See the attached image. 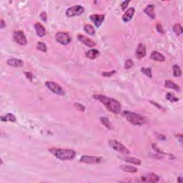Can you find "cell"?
<instances>
[{"label": "cell", "instance_id": "44dd1931", "mask_svg": "<svg viewBox=\"0 0 183 183\" xmlns=\"http://www.w3.org/2000/svg\"><path fill=\"white\" fill-rule=\"evenodd\" d=\"M1 119L2 122H15L17 121L16 117L12 114V113H8L4 116L1 117Z\"/></svg>", "mask_w": 183, "mask_h": 183}, {"label": "cell", "instance_id": "cb8c5ba5", "mask_svg": "<svg viewBox=\"0 0 183 183\" xmlns=\"http://www.w3.org/2000/svg\"><path fill=\"white\" fill-rule=\"evenodd\" d=\"M100 122L102 124L105 126V127H107V129H112V124L110 123L109 119L107 117H100Z\"/></svg>", "mask_w": 183, "mask_h": 183}, {"label": "cell", "instance_id": "277c9868", "mask_svg": "<svg viewBox=\"0 0 183 183\" xmlns=\"http://www.w3.org/2000/svg\"><path fill=\"white\" fill-rule=\"evenodd\" d=\"M108 144H109L110 147H111L112 150H115L117 152H119V153L122 154H125V155H127V154L129 153V151L127 150V147H124L122 143L119 142L118 141L110 140H109V142H108Z\"/></svg>", "mask_w": 183, "mask_h": 183}, {"label": "cell", "instance_id": "e575fe53", "mask_svg": "<svg viewBox=\"0 0 183 183\" xmlns=\"http://www.w3.org/2000/svg\"><path fill=\"white\" fill-rule=\"evenodd\" d=\"M115 73H116V71L112 70L109 72H103L102 76H104V77H111V76H112L113 74H114Z\"/></svg>", "mask_w": 183, "mask_h": 183}, {"label": "cell", "instance_id": "7a4b0ae2", "mask_svg": "<svg viewBox=\"0 0 183 183\" xmlns=\"http://www.w3.org/2000/svg\"><path fill=\"white\" fill-rule=\"evenodd\" d=\"M49 153H51L56 158L60 160H72L76 157V152L72 149L62 148H49Z\"/></svg>", "mask_w": 183, "mask_h": 183}, {"label": "cell", "instance_id": "4dcf8cb0", "mask_svg": "<svg viewBox=\"0 0 183 183\" xmlns=\"http://www.w3.org/2000/svg\"><path fill=\"white\" fill-rule=\"evenodd\" d=\"M134 66V62L132 59H128L125 61V64H124V69H129Z\"/></svg>", "mask_w": 183, "mask_h": 183}, {"label": "cell", "instance_id": "4316f807", "mask_svg": "<svg viewBox=\"0 0 183 183\" xmlns=\"http://www.w3.org/2000/svg\"><path fill=\"white\" fill-rule=\"evenodd\" d=\"M173 31L177 35H181L183 32L182 27L181 26L180 24H176L173 27Z\"/></svg>", "mask_w": 183, "mask_h": 183}, {"label": "cell", "instance_id": "8fae6325", "mask_svg": "<svg viewBox=\"0 0 183 183\" xmlns=\"http://www.w3.org/2000/svg\"><path fill=\"white\" fill-rule=\"evenodd\" d=\"M77 40L79 42H81L82 44L86 45V46L89 47H94L96 46V43L95 42L92 41V40H90L88 37L84 36L82 35H77Z\"/></svg>", "mask_w": 183, "mask_h": 183}, {"label": "cell", "instance_id": "1f68e13d", "mask_svg": "<svg viewBox=\"0 0 183 183\" xmlns=\"http://www.w3.org/2000/svg\"><path fill=\"white\" fill-rule=\"evenodd\" d=\"M74 107L76 108L78 111H80V112H85V107L84 106V105H82V104H79V103H74Z\"/></svg>", "mask_w": 183, "mask_h": 183}, {"label": "cell", "instance_id": "7402d4cb", "mask_svg": "<svg viewBox=\"0 0 183 183\" xmlns=\"http://www.w3.org/2000/svg\"><path fill=\"white\" fill-rule=\"evenodd\" d=\"M120 169L122 171L126 172L129 173H135L137 172V169L134 167L130 166V165H122L120 166Z\"/></svg>", "mask_w": 183, "mask_h": 183}, {"label": "cell", "instance_id": "ac0fdd59", "mask_svg": "<svg viewBox=\"0 0 183 183\" xmlns=\"http://www.w3.org/2000/svg\"><path fill=\"white\" fill-rule=\"evenodd\" d=\"M150 59L155 61H161V62L165 61V57H164V55L160 54V52H158L157 51H153L151 53V54H150Z\"/></svg>", "mask_w": 183, "mask_h": 183}, {"label": "cell", "instance_id": "9a60e30c", "mask_svg": "<svg viewBox=\"0 0 183 183\" xmlns=\"http://www.w3.org/2000/svg\"><path fill=\"white\" fill-rule=\"evenodd\" d=\"M35 31H36V34L38 37H42L46 35V30H45V27L40 24V22H37L35 25Z\"/></svg>", "mask_w": 183, "mask_h": 183}, {"label": "cell", "instance_id": "603a6c76", "mask_svg": "<svg viewBox=\"0 0 183 183\" xmlns=\"http://www.w3.org/2000/svg\"><path fill=\"white\" fill-rule=\"evenodd\" d=\"M124 161L127 162L129 163H132V164L136 165H140L141 164V161L139 159H137L135 158H132V157H126L124 158Z\"/></svg>", "mask_w": 183, "mask_h": 183}, {"label": "cell", "instance_id": "5bb4252c", "mask_svg": "<svg viewBox=\"0 0 183 183\" xmlns=\"http://www.w3.org/2000/svg\"><path fill=\"white\" fill-rule=\"evenodd\" d=\"M134 12H135V10H134V8H132V7L129 8V9H127L125 12H124V14H123V16H122L123 22H128L129 21H130L132 17H133Z\"/></svg>", "mask_w": 183, "mask_h": 183}, {"label": "cell", "instance_id": "d6986e66", "mask_svg": "<svg viewBox=\"0 0 183 183\" xmlns=\"http://www.w3.org/2000/svg\"><path fill=\"white\" fill-rule=\"evenodd\" d=\"M85 55L86 57L89 58V59H95L100 56V52H99L98 49H93L91 50H89V51L86 53Z\"/></svg>", "mask_w": 183, "mask_h": 183}, {"label": "cell", "instance_id": "f546056e", "mask_svg": "<svg viewBox=\"0 0 183 183\" xmlns=\"http://www.w3.org/2000/svg\"><path fill=\"white\" fill-rule=\"evenodd\" d=\"M141 72H142L144 74L147 76V77H150L151 78L153 77V74H152V69L151 68H146V67H142L141 68Z\"/></svg>", "mask_w": 183, "mask_h": 183}, {"label": "cell", "instance_id": "5b68a950", "mask_svg": "<svg viewBox=\"0 0 183 183\" xmlns=\"http://www.w3.org/2000/svg\"><path fill=\"white\" fill-rule=\"evenodd\" d=\"M55 40L58 43L62 45H69L72 42V38H71L69 34L63 32H57L55 35Z\"/></svg>", "mask_w": 183, "mask_h": 183}, {"label": "cell", "instance_id": "83f0119b", "mask_svg": "<svg viewBox=\"0 0 183 183\" xmlns=\"http://www.w3.org/2000/svg\"><path fill=\"white\" fill-rule=\"evenodd\" d=\"M37 49L40 51L42 52H47V45H45L44 42H40L37 43Z\"/></svg>", "mask_w": 183, "mask_h": 183}, {"label": "cell", "instance_id": "836d02e7", "mask_svg": "<svg viewBox=\"0 0 183 183\" xmlns=\"http://www.w3.org/2000/svg\"><path fill=\"white\" fill-rule=\"evenodd\" d=\"M25 74L26 77H27V79H29V80H30V82H32V81L33 80V74H32V72H25Z\"/></svg>", "mask_w": 183, "mask_h": 183}, {"label": "cell", "instance_id": "30bf717a", "mask_svg": "<svg viewBox=\"0 0 183 183\" xmlns=\"http://www.w3.org/2000/svg\"><path fill=\"white\" fill-rule=\"evenodd\" d=\"M90 19L97 27H100L104 22L105 15L103 14H92L90 17Z\"/></svg>", "mask_w": 183, "mask_h": 183}, {"label": "cell", "instance_id": "4fadbf2b", "mask_svg": "<svg viewBox=\"0 0 183 183\" xmlns=\"http://www.w3.org/2000/svg\"><path fill=\"white\" fill-rule=\"evenodd\" d=\"M141 180L142 182H153L155 183L158 182L160 180V177L157 175L154 174V173H150L146 177H141Z\"/></svg>", "mask_w": 183, "mask_h": 183}, {"label": "cell", "instance_id": "7c38bea8", "mask_svg": "<svg viewBox=\"0 0 183 183\" xmlns=\"http://www.w3.org/2000/svg\"><path fill=\"white\" fill-rule=\"evenodd\" d=\"M136 57L137 59H142L146 55V46L144 44H139L135 52Z\"/></svg>", "mask_w": 183, "mask_h": 183}, {"label": "cell", "instance_id": "e0dca14e", "mask_svg": "<svg viewBox=\"0 0 183 183\" xmlns=\"http://www.w3.org/2000/svg\"><path fill=\"white\" fill-rule=\"evenodd\" d=\"M144 12L151 19H155V17H156V14H155V6L153 4H149V5H147L145 7V9H144Z\"/></svg>", "mask_w": 183, "mask_h": 183}, {"label": "cell", "instance_id": "d590c367", "mask_svg": "<svg viewBox=\"0 0 183 183\" xmlns=\"http://www.w3.org/2000/svg\"><path fill=\"white\" fill-rule=\"evenodd\" d=\"M130 2V1H123V2L121 4V8H122V9L123 11H124L126 9V8L127 7V6H128L129 3Z\"/></svg>", "mask_w": 183, "mask_h": 183}, {"label": "cell", "instance_id": "8992f818", "mask_svg": "<svg viewBox=\"0 0 183 183\" xmlns=\"http://www.w3.org/2000/svg\"><path fill=\"white\" fill-rule=\"evenodd\" d=\"M84 11H85V9H84V7L82 6H72L67 9V11H66V15L68 17H75V16L81 15L82 14H83Z\"/></svg>", "mask_w": 183, "mask_h": 183}, {"label": "cell", "instance_id": "60d3db41", "mask_svg": "<svg viewBox=\"0 0 183 183\" xmlns=\"http://www.w3.org/2000/svg\"><path fill=\"white\" fill-rule=\"evenodd\" d=\"M177 138L179 140V142H180V143H182V134H178L177 135Z\"/></svg>", "mask_w": 183, "mask_h": 183}, {"label": "cell", "instance_id": "2e32d148", "mask_svg": "<svg viewBox=\"0 0 183 183\" xmlns=\"http://www.w3.org/2000/svg\"><path fill=\"white\" fill-rule=\"evenodd\" d=\"M7 64L9 66H12V67H20L23 66L24 62L21 59H16V58H10L7 60Z\"/></svg>", "mask_w": 183, "mask_h": 183}, {"label": "cell", "instance_id": "74e56055", "mask_svg": "<svg viewBox=\"0 0 183 183\" xmlns=\"http://www.w3.org/2000/svg\"><path fill=\"white\" fill-rule=\"evenodd\" d=\"M40 17H41V19H42L43 22H46L47 21V14L45 12H42L40 14Z\"/></svg>", "mask_w": 183, "mask_h": 183}, {"label": "cell", "instance_id": "f35d334b", "mask_svg": "<svg viewBox=\"0 0 183 183\" xmlns=\"http://www.w3.org/2000/svg\"><path fill=\"white\" fill-rule=\"evenodd\" d=\"M4 27H6V23L4 21V19H1V20H0V28L4 29Z\"/></svg>", "mask_w": 183, "mask_h": 183}, {"label": "cell", "instance_id": "d6a6232c", "mask_svg": "<svg viewBox=\"0 0 183 183\" xmlns=\"http://www.w3.org/2000/svg\"><path fill=\"white\" fill-rule=\"evenodd\" d=\"M156 30L158 32H159V33L160 34H164V30H163V26H162V25L160 23H158L156 25Z\"/></svg>", "mask_w": 183, "mask_h": 183}, {"label": "cell", "instance_id": "d4e9b609", "mask_svg": "<svg viewBox=\"0 0 183 183\" xmlns=\"http://www.w3.org/2000/svg\"><path fill=\"white\" fill-rule=\"evenodd\" d=\"M84 30L86 33H87L90 35H95V30L94 27L90 25H86L84 27Z\"/></svg>", "mask_w": 183, "mask_h": 183}, {"label": "cell", "instance_id": "52a82bcc", "mask_svg": "<svg viewBox=\"0 0 183 183\" xmlns=\"http://www.w3.org/2000/svg\"><path fill=\"white\" fill-rule=\"evenodd\" d=\"M45 85L47 87L48 89L52 91V92H54V94H57V95H64V91L61 87L58 84L55 83L54 82H45Z\"/></svg>", "mask_w": 183, "mask_h": 183}, {"label": "cell", "instance_id": "3957f363", "mask_svg": "<svg viewBox=\"0 0 183 183\" xmlns=\"http://www.w3.org/2000/svg\"><path fill=\"white\" fill-rule=\"evenodd\" d=\"M124 116L129 122L132 123L134 125H142V124H145V121H146L144 117L137 114V113L132 112H124Z\"/></svg>", "mask_w": 183, "mask_h": 183}, {"label": "cell", "instance_id": "484cf974", "mask_svg": "<svg viewBox=\"0 0 183 183\" xmlns=\"http://www.w3.org/2000/svg\"><path fill=\"white\" fill-rule=\"evenodd\" d=\"M173 69V74L175 77H179L182 75V70H181L180 67L177 64H175L172 67Z\"/></svg>", "mask_w": 183, "mask_h": 183}, {"label": "cell", "instance_id": "f1b7e54d", "mask_svg": "<svg viewBox=\"0 0 183 183\" xmlns=\"http://www.w3.org/2000/svg\"><path fill=\"white\" fill-rule=\"evenodd\" d=\"M166 99L167 100H169L170 102H177L178 100H179L177 98H176V97L175 96L174 94L170 93V92H169V93L167 94Z\"/></svg>", "mask_w": 183, "mask_h": 183}, {"label": "cell", "instance_id": "b9f144b4", "mask_svg": "<svg viewBox=\"0 0 183 183\" xmlns=\"http://www.w3.org/2000/svg\"><path fill=\"white\" fill-rule=\"evenodd\" d=\"M181 178H182V177H178V182H181Z\"/></svg>", "mask_w": 183, "mask_h": 183}, {"label": "cell", "instance_id": "8d00e7d4", "mask_svg": "<svg viewBox=\"0 0 183 183\" xmlns=\"http://www.w3.org/2000/svg\"><path fill=\"white\" fill-rule=\"evenodd\" d=\"M152 146H153L154 150H155V151L158 152V153L159 154H160V155H165V153H163V152L162 151V150H160V148H158V146H157L156 145H155V144H153V145H152Z\"/></svg>", "mask_w": 183, "mask_h": 183}, {"label": "cell", "instance_id": "ba28073f", "mask_svg": "<svg viewBox=\"0 0 183 183\" xmlns=\"http://www.w3.org/2000/svg\"><path fill=\"white\" fill-rule=\"evenodd\" d=\"M103 159L100 157L96 156H87V155H83L81 157L79 161L81 163H86V164H99L102 163Z\"/></svg>", "mask_w": 183, "mask_h": 183}, {"label": "cell", "instance_id": "6da1fadb", "mask_svg": "<svg viewBox=\"0 0 183 183\" xmlns=\"http://www.w3.org/2000/svg\"><path fill=\"white\" fill-rule=\"evenodd\" d=\"M93 98L95 100H98V101L101 102L106 107L107 109L112 113H114V114L120 113L122 107H121L120 103L115 99L108 98V97L102 95H93Z\"/></svg>", "mask_w": 183, "mask_h": 183}, {"label": "cell", "instance_id": "ab89813d", "mask_svg": "<svg viewBox=\"0 0 183 183\" xmlns=\"http://www.w3.org/2000/svg\"><path fill=\"white\" fill-rule=\"evenodd\" d=\"M150 102H151V103H152V104H153V105H155V106H156V107H158V108H159V109H160V110H161V109H162V107H161V106H160V105H158V103H157V102H155L150 101Z\"/></svg>", "mask_w": 183, "mask_h": 183}, {"label": "cell", "instance_id": "ffe728a7", "mask_svg": "<svg viewBox=\"0 0 183 183\" xmlns=\"http://www.w3.org/2000/svg\"><path fill=\"white\" fill-rule=\"evenodd\" d=\"M165 87H167V88L172 89V90H176V91H177V92H179V90H180V88H179V87L177 85V84H175L174 82H172V81L169 80V79L165 81Z\"/></svg>", "mask_w": 183, "mask_h": 183}, {"label": "cell", "instance_id": "9c48e42d", "mask_svg": "<svg viewBox=\"0 0 183 183\" xmlns=\"http://www.w3.org/2000/svg\"><path fill=\"white\" fill-rule=\"evenodd\" d=\"M13 38L14 40L19 45H26L27 44V40L26 38V36L25 35L22 31H16L13 34Z\"/></svg>", "mask_w": 183, "mask_h": 183}]
</instances>
